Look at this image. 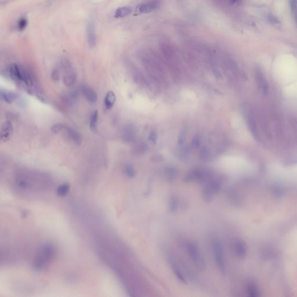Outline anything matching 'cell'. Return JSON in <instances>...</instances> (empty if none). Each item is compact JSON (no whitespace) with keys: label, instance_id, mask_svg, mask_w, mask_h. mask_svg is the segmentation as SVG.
<instances>
[{"label":"cell","instance_id":"obj_1","mask_svg":"<svg viewBox=\"0 0 297 297\" xmlns=\"http://www.w3.org/2000/svg\"><path fill=\"white\" fill-rule=\"evenodd\" d=\"M12 186L18 193L36 194L47 193L53 189V182L44 175L22 171L13 177Z\"/></svg>","mask_w":297,"mask_h":297},{"label":"cell","instance_id":"obj_2","mask_svg":"<svg viewBox=\"0 0 297 297\" xmlns=\"http://www.w3.org/2000/svg\"><path fill=\"white\" fill-rule=\"evenodd\" d=\"M55 255V248L53 245L46 243L39 248L33 259V268L37 271H43L47 268Z\"/></svg>","mask_w":297,"mask_h":297},{"label":"cell","instance_id":"obj_3","mask_svg":"<svg viewBox=\"0 0 297 297\" xmlns=\"http://www.w3.org/2000/svg\"><path fill=\"white\" fill-rule=\"evenodd\" d=\"M212 250L215 264L221 274L225 275L226 271V261L223 246L219 240H216L213 241L212 244Z\"/></svg>","mask_w":297,"mask_h":297},{"label":"cell","instance_id":"obj_4","mask_svg":"<svg viewBox=\"0 0 297 297\" xmlns=\"http://www.w3.org/2000/svg\"><path fill=\"white\" fill-rule=\"evenodd\" d=\"M185 248L189 256L193 262L195 266L200 270L204 269L206 262L197 245L193 242L187 241L185 244Z\"/></svg>","mask_w":297,"mask_h":297},{"label":"cell","instance_id":"obj_5","mask_svg":"<svg viewBox=\"0 0 297 297\" xmlns=\"http://www.w3.org/2000/svg\"><path fill=\"white\" fill-rule=\"evenodd\" d=\"M222 185V181L219 179H211L208 181L202 193L204 200L207 203L213 200L214 197L220 190Z\"/></svg>","mask_w":297,"mask_h":297},{"label":"cell","instance_id":"obj_6","mask_svg":"<svg viewBox=\"0 0 297 297\" xmlns=\"http://www.w3.org/2000/svg\"><path fill=\"white\" fill-rule=\"evenodd\" d=\"M211 174L206 169L202 168H195L190 171L185 175L184 181L187 183H203L210 181Z\"/></svg>","mask_w":297,"mask_h":297},{"label":"cell","instance_id":"obj_7","mask_svg":"<svg viewBox=\"0 0 297 297\" xmlns=\"http://www.w3.org/2000/svg\"><path fill=\"white\" fill-rule=\"evenodd\" d=\"M62 68L65 71V74L63 78V83L67 87L73 86L76 82L77 75L73 69L71 63L65 65Z\"/></svg>","mask_w":297,"mask_h":297},{"label":"cell","instance_id":"obj_8","mask_svg":"<svg viewBox=\"0 0 297 297\" xmlns=\"http://www.w3.org/2000/svg\"><path fill=\"white\" fill-rule=\"evenodd\" d=\"M255 77L259 89L264 94H267L269 90V85L261 69L257 67L255 70Z\"/></svg>","mask_w":297,"mask_h":297},{"label":"cell","instance_id":"obj_9","mask_svg":"<svg viewBox=\"0 0 297 297\" xmlns=\"http://www.w3.org/2000/svg\"><path fill=\"white\" fill-rule=\"evenodd\" d=\"M13 125L11 120H7L3 123L1 128V139L2 142L8 141L13 135Z\"/></svg>","mask_w":297,"mask_h":297},{"label":"cell","instance_id":"obj_10","mask_svg":"<svg viewBox=\"0 0 297 297\" xmlns=\"http://www.w3.org/2000/svg\"><path fill=\"white\" fill-rule=\"evenodd\" d=\"M159 5V2L157 0L148 1L139 5L137 10L139 13H148L155 10Z\"/></svg>","mask_w":297,"mask_h":297},{"label":"cell","instance_id":"obj_11","mask_svg":"<svg viewBox=\"0 0 297 297\" xmlns=\"http://www.w3.org/2000/svg\"><path fill=\"white\" fill-rule=\"evenodd\" d=\"M81 92L87 101L92 104L97 102V94L90 87L86 85L82 86L81 88Z\"/></svg>","mask_w":297,"mask_h":297},{"label":"cell","instance_id":"obj_12","mask_svg":"<svg viewBox=\"0 0 297 297\" xmlns=\"http://www.w3.org/2000/svg\"><path fill=\"white\" fill-rule=\"evenodd\" d=\"M69 139L77 145H80L82 142V137L76 129L69 127H66L65 130Z\"/></svg>","mask_w":297,"mask_h":297},{"label":"cell","instance_id":"obj_13","mask_svg":"<svg viewBox=\"0 0 297 297\" xmlns=\"http://www.w3.org/2000/svg\"><path fill=\"white\" fill-rule=\"evenodd\" d=\"M87 40L90 48H94L96 45V35L95 26L93 22H89L87 27Z\"/></svg>","mask_w":297,"mask_h":297},{"label":"cell","instance_id":"obj_14","mask_svg":"<svg viewBox=\"0 0 297 297\" xmlns=\"http://www.w3.org/2000/svg\"><path fill=\"white\" fill-rule=\"evenodd\" d=\"M9 73L10 77L14 82L18 84H21L20 66L15 63L12 64L9 66Z\"/></svg>","mask_w":297,"mask_h":297},{"label":"cell","instance_id":"obj_15","mask_svg":"<svg viewBox=\"0 0 297 297\" xmlns=\"http://www.w3.org/2000/svg\"><path fill=\"white\" fill-rule=\"evenodd\" d=\"M116 97L115 95V94L111 90L108 91L104 99V104L105 108L107 110L111 109L116 102Z\"/></svg>","mask_w":297,"mask_h":297},{"label":"cell","instance_id":"obj_16","mask_svg":"<svg viewBox=\"0 0 297 297\" xmlns=\"http://www.w3.org/2000/svg\"><path fill=\"white\" fill-rule=\"evenodd\" d=\"M233 248H234V251L235 252V254L239 258H243L245 257L246 248H245V245L243 241L240 240L236 241L234 243Z\"/></svg>","mask_w":297,"mask_h":297},{"label":"cell","instance_id":"obj_17","mask_svg":"<svg viewBox=\"0 0 297 297\" xmlns=\"http://www.w3.org/2000/svg\"><path fill=\"white\" fill-rule=\"evenodd\" d=\"M135 136V130L133 125H127L123 131V138L126 142H131Z\"/></svg>","mask_w":297,"mask_h":297},{"label":"cell","instance_id":"obj_18","mask_svg":"<svg viewBox=\"0 0 297 297\" xmlns=\"http://www.w3.org/2000/svg\"><path fill=\"white\" fill-rule=\"evenodd\" d=\"M178 173L179 172L178 169L173 166H169L164 170L165 177L168 181L175 180L176 178Z\"/></svg>","mask_w":297,"mask_h":297},{"label":"cell","instance_id":"obj_19","mask_svg":"<svg viewBox=\"0 0 297 297\" xmlns=\"http://www.w3.org/2000/svg\"><path fill=\"white\" fill-rule=\"evenodd\" d=\"M179 201L176 196H172L168 202V210L171 213H175L178 208Z\"/></svg>","mask_w":297,"mask_h":297},{"label":"cell","instance_id":"obj_20","mask_svg":"<svg viewBox=\"0 0 297 297\" xmlns=\"http://www.w3.org/2000/svg\"><path fill=\"white\" fill-rule=\"evenodd\" d=\"M98 120V111L95 110L92 113L90 121V128L92 132L95 133L97 131V122Z\"/></svg>","mask_w":297,"mask_h":297},{"label":"cell","instance_id":"obj_21","mask_svg":"<svg viewBox=\"0 0 297 297\" xmlns=\"http://www.w3.org/2000/svg\"><path fill=\"white\" fill-rule=\"evenodd\" d=\"M0 96L1 99L5 103L8 104L13 103V92L1 90Z\"/></svg>","mask_w":297,"mask_h":297},{"label":"cell","instance_id":"obj_22","mask_svg":"<svg viewBox=\"0 0 297 297\" xmlns=\"http://www.w3.org/2000/svg\"><path fill=\"white\" fill-rule=\"evenodd\" d=\"M131 12V9L128 7H120L117 9L114 12V17L116 18H123L128 16Z\"/></svg>","mask_w":297,"mask_h":297},{"label":"cell","instance_id":"obj_23","mask_svg":"<svg viewBox=\"0 0 297 297\" xmlns=\"http://www.w3.org/2000/svg\"><path fill=\"white\" fill-rule=\"evenodd\" d=\"M171 268H172V270L174 271L175 275L176 276V277L177 278L178 280H179L180 282H182V283L186 284V280L185 278L184 277L183 275L182 274V273L181 271V270L179 269V268L176 265H175L174 262H171Z\"/></svg>","mask_w":297,"mask_h":297},{"label":"cell","instance_id":"obj_24","mask_svg":"<svg viewBox=\"0 0 297 297\" xmlns=\"http://www.w3.org/2000/svg\"><path fill=\"white\" fill-rule=\"evenodd\" d=\"M124 172L125 175L129 178H134L136 176V171L135 168L131 164H126L124 168Z\"/></svg>","mask_w":297,"mask_h":297},{"label":"cell","instance_id":"obj_25","mask_svg":"<svg viewBox=\"0 0 297 297\" xmlns=\"http://www.w3.org/2000/svg\"><path fill=\"white\" fill-rule=\"evenodd\" d=\"M77 97V93L76 91H71L69 92L65 96V100L68 103L74 102Z\"/></svg>","mask_w":297,"mask_h":297},{"label":"cell","instance_id":"obj_26","mask_svg":"<svg viewBox=\"0 0 297 297\" xmlns=\"http://www.w3.org/2000/svg\"><path fill=\"white\" fill-rule=\"evenodd\" d=\"M66 125L62 123H57L54 124L51 127V131L55 134H58L59 132L65 130Z\"/></svg>","mask_w":297,"mask_h":297},{"label":"cell","instance_id":"obj_27","mask_svg":"<svg viewBox=\"0 0 297 297\" xmlns=\"http://www.w3.org/2000/svg\"><path fill=\"white\" fill-rule=\"evenodd\" d=\"M27 25V20L25 18L22 17L20 18L17 23V28L18 30L23 31L25 29L26 26Z\"/></svg>","mask_w":297,"mask_h":297},{"label":"cell","instance_id":"obj_28","mask_svg":"<svg viewBox=\"0 0 297 297\" xmlns=\"http://www.w3.org/2000/svg\"><path fill=\"white\" fill-rule=\"evenodd\" d=\"M69 188V185H66V184L60 186L59 187L58 189L59 194V195H65L68 192Z\"/></svg>","mask_w":297,"mask_h":297},{"label":"cell","instance_id":"obj_29","mask_svg":"<svg viewBox=\"0 0 297 297\" xmlns=\"http://www.w3.org/2000/svg\"><path fill=\"white\" fill-rule=\"evenodd\" d=\"M51 78L54 81H58L60 79V73L58 69H55L51 73Z\"/></svg>","mask_w":297,"mask_h":297},{"label":"cell","instance_id":"obj_30","mask_svg":"<svg viewBox=\"0 0 297 297\" xmlns=\"http://www.w3.org/2000/svg\"><path fill=\"white\" fill-rule=\"evenodd\" d=\"M157 132H155V131H153L150 133V135H149V138H148V140L149 141L151 142L153 144H155L156 143V141H157Z\"/></svg>","mask_w":297,"mask_h":297},{"label":"cell","instance_id":"obj_31","mask_svg":"<svg viewBox=\"0 0 297 297\" xmlns=\"http://www.w3.org/2000/svg\"><path fill=\"white\" fill-rule=\"evenodd\" d=\"M200 155L201 159H203L204 160H207L210 157L208 151L207 150V148H204L201 150Z\"/></svg>","mask_w":297,"mask_h":297},{"label":"cell","instance_id":"obj_32","mask_svg":"<svg viewBox=\"0 0 297 297\" xmlns=\"http://www.w3.org/2000/svg\"><path fill=\"white\" fill-rule=\"evenodd\" d=\"M185 136H186V134H185V131H182L179 136V138H178V144L179 145H182L184 143L185 140V138H186Z\"/></svg>","mask_w":297,"mask_h":297},{"label":"cell","instance_id":"obj_33","mask_svg":"<svg viewBox=\"0 0 297 297\" xmlns=\"http://www.w3.org/2000/svg\"><path fill=\"white\" fill-rule=\"evenodd\" d=\"M200 144V138L199 136H196L194 138L193 141H192V146L194 147H198V146Z\"/></svg>","mask_w":297,"mask_h":297},{"label":"cell","instance_id":"obj_34","mask_svg":"<svg viewBox=\"0 0 297 297\" xmlns=\"http://www.w3.org/2000/svg\"><path fill=\"white\" fill-rule=\"evenodd\" d=\"M152 161L155 162H160L162 161L163 160V157H162V155H154L152 158Z\"/></svg>","mask_w":297,"mask_h":297},{"label":"cell","instance_id":"obj_35","mask_svg":"<svg viewBox=\"0 0 297 297\" xmlns=\"http://www.w3.org/2000/svg\"><path fill=\"white\" fill-rule=\"evenodd\" d=\"M297 5V0H290V6L292 10H295Z\"/></svg>","mask_w":297,"mask_h":297},{"label":"cell","instance_id":"obj_36","mask_svg":"<svg viewBox=\"0 0 297 297\" xmlns=\"http://www.w3.org/2000/svg\"><path fill=\"white\" fill-rule=\"evenodd\" d=\"M269 20L271 21V22L273 23H278V20L273 16H269Z\"/></svg>","mask_w":297,"mask_h":297},{"label":"cell","instance_id":"obj_37","mask_svg":"<svg viewBox=\"0 0 297 297\" xmlns=\"http://www.w3.org/2000/svg\"><path fill=\"white\" fill-rule=\"evenodd\" d=\"M230 2H231L232 4H234V3H236V2H239L240 0H230Z\"/></svg>","mask_w":297,"mask_h":297}]
</instances>
